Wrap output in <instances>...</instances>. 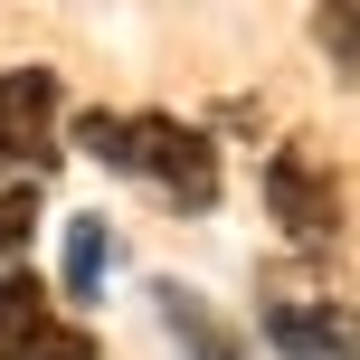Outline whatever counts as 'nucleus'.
<instances>
[{"label":"nucleus","mask_w":360,"mask_h":360,"mask_svg":"<svg viewBox=\"0 0 360 360\" xmlns=\"http://www.w3.org/2000/svg\"><path fill=\"white\" fill-rule=\"evenodd\" d=\"M152 313H162V323H171V342L190 351V360H247V342H237V332L218 323V313L199 304V294L180 285V275H162V285H152Z\"/></svg>","instance_id":"obj_6"},{"label":"nucleus","mask_w":360,"mask_h":360,"mask_svg":"<svg viewBox=\"0 0 360 360\" xmlns=\"http://www.w3.org/2000/svg\"><path fill=\"white\" fill-rule=\"evenodd\" d=\"M29 228H38V190H29V180H10V190H0V266H19Z\"/></svg>","instance_id":"obj_9"},{"label":"nucleus","mask_w":360,"mask_h":360,"mask_svg":"<svg viewBox=\"0 0 360 360\" xmlns=\"http://www.w3.org/2000/svg\"><path fill=\"white\" fill-rule=\"evenodd\" d=\"M76 143H86L105 171L152 180L180 218L218 209V143L199 124H180V114H76Z\"/></svg>","instance_id":"obj_1"},{"label":"nucleus","mask_w":360,"mask_h":360,"mask_svg":"<svg viewBox=\"0 0 360 360\" xmlns=\"http://www.w3.org/2000/svg\"><path fill=\"white\" fill-rule=\"evenodd\" d=\"M266 342H275V360H360V313L332 294L266 285Z\"/></svg>","instance_id":"obj_4"},{"label":"nucleus","mask_w":360,"mask_h":360,"mask_svg":"<svg viewBox=\"0 0 360 360\" xmlns=\"http://www.w3.org/2000/svg\"><path fill=\"white\" fill-rule=\"evenodd\" d=\"M105 266H114L105 218H76V228H67V256H57V285H67L76 304H95V294H105Z\"/></svg>","instance_id":"obj_7"},{"label":"nucleus","mask_w":360,"mask_h":360,"mask_svg":"<svg viewBox=\"0 0 360 360\" xmlns=\"http://www.w3.org/2000/svg\"><path fill=\"white\" fill-rule=\"evenodd\" d=\"M57 76L48 67H10L0 76V180H38V171H57Z\"/></svg>","instance_id":"obj_2"},{"label":"nucleus","mask_w":360,"mask_h":360,"mask_svg":"<svg viewBox=\"0 0 360 360\" xmlns=\"http://www.w3.org/2000/svg\"><path fill=\"white\" fill-rule=\"evenodd\" d=\"M313 38H323V57L342 76H360V0H323L313 10Z\"/></svg>","instance_id":"obj_8"},{"label":"nucleus","mask_w":360,"mask_h":360,"mask_svg":"<svg viewBox=\"0 0 360 360\" xmlns=\"http://www.w3.org/2000/svg\"><path fill=\"white\" fill-rule=\"evenodd\" d=\"M0 360H95V332L48 304V285L0 266Z\"/></svg>","instance_id":"obj_3"},{"label":"nucleus","mask_w":360,"mask_h":360,"mask_svg":"<svg viewBox=\"0 0 360 360\" xmlns=\"http://www.w3.org/2000/svg\"><path fill=\"white\" fill-rule=\"evenodd\" d=\"M266 209H275V228H285L294 247H332V228H342V180L313 162L304 143H285L266 162Z\"/></svg>","instance_id":"obj_5"}]
</instances>
